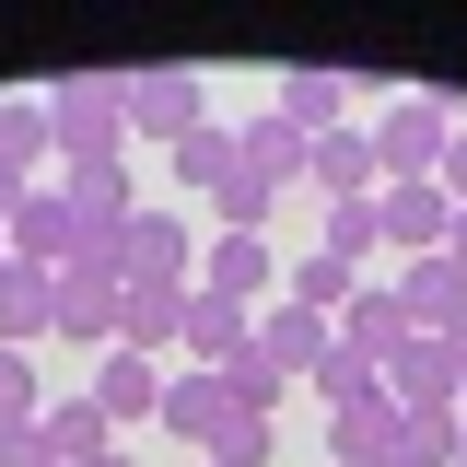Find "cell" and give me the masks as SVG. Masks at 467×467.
Segmentation results:
<instances>
[{"mask_svg": "<svg viewBox=\"0 0 467 467\" xmlns=\"http://www.w3.org/2000/svg\"><path fill=\"white\" fill-rule=\"evenodd\" d=\"M58 339H82V350H117V257H70L58 269Z\"/></svg>", "mask_w": 467, "mask_h": 467, "instance_id": "ba28073f", "label": "cell"}, {"mask_svg": "<svg viewBox=\"0 0 467 467\" xmlns=\"http://www.w3.org/2000/svg\"><path fill=\"white\" fill-rule=\"evenodd\" d=\"M234 152H245L257 187H304V164H316V140H304L292 117H245V129H234Z\"/></svg>", "mask_w": 467, "mask_h": 467, "instance_id": "2e32d148", "label": "cell"}, {"mask_svg": "<svg viewBox=\"0 0 467 467\" xmlns=\"http://www.w3.org/2000/svg\"><path fill=\"white\" fill-rule=\"evenodd\" d=\"M467 444V409H398V456L409 467H456Z\"/></svg>", "mask_w": 467, "mask_h": 467, "instance_id": "cb8c5ba5", "label": "cell"}, {"mask_svg": "<svg viewBox=\"0 0 467 467\" xmlns=\"http://www.w3.org/2000/svg\"><path fill=\"white\" fill-rule=\"evenodd\" d=\"M269 211H281V187H257V175H234L223 199H211V234H269Z\"/></svg>", "mask_w": 467, "mask_h": 467, "instance_id": "f1b7e54d", "label": "cell"}, {"mask_svg": "<svg viewBox=\"0 0 467 467\" xmlns=\"http://www.w3.org/2000/svg\"><path fill=\"white\" fill-rule=\"evenodd\" d=\"M281 292H292V304H304V316H327V327H339V304H350V292H362V269H339L327 245H304V257H292V269H281Z\"/></svg>", "mask_w": 467, "mask_h": 467, "instance_id": "603a6c76", "label": "cell"}, {"mask_svg": "<svg viewBox=\"0 0 467 467\" xmlns=\"http://www.w3.org/2000/svg\"><path fill=\"white\" fill-rule=\"evenodd\" d=\"M432 187H444V199H456V211H467V129H456V140H444V175H432Z\"/></svg>", "mask_w": 467, "mask_h": 467, "instance_id": "1f68e13d", "label": "cell"}, {"mask_svg": "<svg viewBox=\"0 0 467 467\" xmlns=\"http://www.w3.org/2000/svg\"><path fill=\"white\" fill-rule=\"evenodd\" d=\"M47 152L58 164H117L129 152V70H70V82H47Z\"/></svg>", "mask_w": 467, "mask_h": 467, "instance_id": "6da1fadb", "label": "cell"}, {"mask_svg": "<svg viewBox=\"0 0 467 467\" xmlns=\"http://www.w3.org/2000/svg\"><path fill=\"white\" fill-rule=\"evenodd\" d=\"M199 292H223V304H281V257H269V234H199Z\"/></svg>", "mask_w": 467, "mask_h": 467, "instance_id": "5b68a950", "label": "cell"}, {"mask_svg": "<svg viewBox=\"0 0 467 467\" xmlns=\"http://www.w3.org/2000/svg\"><path fill=\"white\" fill-rule=\"evenodd\" d=\"M386 456H398V409H386V398L327 420V467H386Z\"/></svg>", "mask_w": 467, "mask_h": 467, "instance_id": "7402d4cb", "label": "cell"}, {"mask_svg": "<svg viewBox=\"0 0 467 467\" xmlns=\"http://www.w3.org/2000/svg\"><path fill=\"white\" fill-rule=\"evenodd\" d=\"M444 362H456V386H467V327H444Z\"/></svg>", "mask_w": 467, "mask_h": 467, "instance_id": "836d02e7", "label": "cell"}, {"mask_svg": "<svg viewBox=\"0 0 467 467\" xmlns=\"http://www.w3.org/2000/svg\"><path fill=\"white\" fill-rule=\"evenodd\" d=\"M58 199H70V223L94 234V245H117V234L140 223V187H129V152H117V164H58Z\"/></svg>", "mask_w": 467, "mask_h": 467, "instance_id": "8992f818", "label": "cell"}, {"mask_svg": "<svg viewBox=\"0 0 467 467\" xmlns=\"http://www.w3.org/2000/svg\"><path fill=\"white\" fill-rule=\"evenodd\" d=\"M339 106H350V82H339V70H316V58H304V70H281V94H269V117H292L304 140H327V129H339Z\"/></svg>", "mask_w": 467, "mask_h": 467, "instance_id": "d6986e66", "label": "cell"}, {"mask_svg": "<svg viewBox=\"0 0 467 467\" xmlns=\"http://www.w3.org/2000/svg\"><path fill=\"white\" fill-rule=\"evenodd\" d=\"M0 164H24L36 187H47V164H58L47 152V106H0Z\"/></svg>", "mask_w": 467, "mask_h": 467, "instance_id": "4316f807", "label": "cell"}, {"mask_svg": "<svg viewBox=\"0 0 467 467\" xmlns=\"http://www.w3.org/2000/svg\"><path fill=\"white\" fill-rule=\"evenodd\" d=\"M24 199H36V175H24V164H0V223H12Z\"/></svg>", "mask_w": 467, "mask_h": 467, "instance_id": "d6a6232c", "label": "cell"}, {"mask_svg": "<svg viewBox=\"0 0 467 467\" xmlns=\"http://www.w3.org/2000/svg\"><path fill=\"white\" fill-rule=\"evenodd\" d=\"M187 129H211V82L187 70V58H164V70H129V140H187Z\"/></svg>", "mask_w": 467, "mask_h": 467, "instance_id": "3957f363", "label": "cell"}, {"mask_svg": "<svg viewBox=\"0 0 467 467\" xmlns=\"http://www.w3.org/2000/svg\"><path fill=\"white\" fill-rule=\"evenodd\" d=\"M245 339H257V316H245V304H223V292H187V327H175L187 374H234V362H245Z\"/></svg>", "mask_w": 467, "mask_h": 467, "instance_id": "30bf717a", "label": "cell"}, {"mask_svg": "<svg viewBox=\"0 0 467 467\" xmlns=\"http://www.w3.org/2000/svg\"><path fill=\"white\" fill-rule=\"evenodd\" d=\"M199 467H211V456H199Z\"/></svg>", "mask_w": 467, "mask_h": 467, "instance_id": "8d00e7d4", "label": "cell"}, {"mask_svg": "<svg viewBox=\"0 0 467 467\" xmlns=\"http://www.w3.org/2000/svg\"><path fill=\"white\" fill-rule=\"evenodd\" d=\"M0 467H58V456H47V432H36V420H12V432H0Z\"/></svg>", "mask_w": 467, "mask_h": 467, "instance_id": "4dcf8cb0", "label": "cell"}, {"mask_svg": "<svg viewBox=\"0 0 467 467\" xmlns=\"http://www.w3.org/2000/svg\"><path fill=\"white\" fill-rule=\"evenodd\" d=\"M398 304H409L420 339H444V327H467V269L444 245H432V257H398Z\"/></svg>", "mask_w": 467, "mask_h": 467, "instance_id": "8fae6325", "label": "cell"}, {"mask_svg": "<svg viewBox=\"0 0 467 467\" xmlns=\"http://www.w3.org/2000/svg\"><path fill=\"white\" fill-rule=\"evenodd\" d=\"M316 245H327L339 269H374V245H386V223H374V199H362V211H327V234H316Z\"/></svg>", "mask_w": 467, "mask_h": 467, "instance_id": "f546056e", "label": "cell"}, {"mask_svg": "<svg viewBox=\"0 0 467 467\" xmlns=\"http://www.w3.org/2000/svg\"><path fill=\"white\" fill-rule=\"evenodd\" d=\"M304 386H316V398H327V420H339V409H374V398H386V374H374V362H350L339 339H327V362H316V374H304Z\"/></svg>", "mask_w": 467, "mask_h": 467, "instance_id": "d4e9b609", "label": "cell"}, {"mask_svg": "<svg viewBox=\"0 0 467 467\" xmlns=\"http://www.w3.org/2000/svg\"><path fill=\"white\" fill-rule=\"evenodd\" d=\"M281 456V420H269V409H234L223 432H211V467H269Z\"/></svg>", "mask_w": 467, "mask_h": 467, "instance_id": "484cf974", "label": "cell"}, {"mask_svg": "<svg viewBox=\"0 0 467 467\" xmlns=\"http://www.w3.org/2000/svg\"><path fill=\"white\" fill-rule=\"evenodd\" d=\"M0 269H12V257H0Z\"/></svg>", "mask_w": 467, "mask_h": 467, "instance_id": "d590c367", "label": "cell"}, {"mask_svg": "<svg viewBox=\"0 0 467 467\" xmlns=\"http://www.w3.org/2000/svg\"><path fill=\"white\" fill-rule=\"evenodd\" d=\"M386 409H467L456 362H444V339H409L398 362H386Z\"/></svg>", "mask_w": 467, "mask_h": 467, "instance_id": "9a60e30c", "label": "cell"}, {"mask_svg": "<svg viewBox=\"0 0 467 467\" xmlns=\"http://www.w3.org/2000/svg\"><path fill=\"white\" fill-rule=\"evenodd\" d=\"M223 420H234V386H223V374H187V362H175V374H164V432H187V444L211 456V432H223Z\"/></svg>", "mask_w": 467, "mask_h": 467, "instance_id": "ac0fdd59", "label": "cell"}, {"mask_svg": "<svg viewBox=\"0 0 467 467\" xmlns=\"http://www.w3.org/2000/svg\"><path fill=\"white\" fill-rule=\"evenodd\" d=\"M386 467H409V456H386Z\"/></svg>", "mask_w": 467, "mask_h": 467, "instance_id": "e575fe53", "label": "cell"}, {"mask_svg": "<svg viewBox=\"0 0 467 467\" xmlns=\"http://www.w3.org/2000/svg\"><path fill=\"white\" fill-rule=\"evenodd\" d=\"M234 175H245V152H234V129H223V117H211V129H187V140H175V187H199V199H223Z\"/></svg>", "mask_w": 467, "mask_h": 467, "instance_id": "44dd1931", "label": "cell"}, {"mask_svg": "<svg viewBox=\"0 0 467 467\" xmlns=\"http://www.w3.org/2000/svg\"><path fill=\"white\" fill-rule=\"evenodd\" d=\"M12 420H47V374H36V350H0V432Z\"/></svg>", "mask_w": 467, "mask_h": 467, "instance_id": "83f0119b", "label": "cell"}, {"mask_svg": "<svg viewBox=\"0 0 467 467\" xmlns=\"http://www.w3.org/2000/svg\"><path fill=\"white\" fill-rule=\"evenodd\" d=\"M117 281H164V292H199V223L187 211H140L117 234Z\"/></svg>", "mask_w": 467, "mask_h": 467, "instance_id": "277c9868", "label": "cell"}, {"mask_svg": "<svg viewBox=\"0 0 467 467\" xmlns=\"http://www.w3.org/2000/svg\"><path fill=\"white\" fill-rule=\"evenodd\" d=\"M327 339L350 350V362H374V374H386V362H398L409 339H420V327H409V304H398V281H362L339 304V327H327Z\"/></svg>", "mask_w": 467, "mask_h": 467, "instance_id": "52a82bcc", "label": "cell"}, {"mask_svg": "<svg viewBox=\"0 0 467 467\" xmlns=\"http://www.w3.org/2000/svg\"><path fill=\"white\" fill-rule=\"evenodd\" d=\"M374 223H386L398 257H432V245L456 234V199H444V187H386V199H374Z\"/></svg>", "mask_w": 467, "mask_h": 467, "instance_id": "4fadbf2b", "label": "cell"}, {"mask_svg": "<svg viewBox=\"0 0 467 467\" xmlns=\"http://www.w3.org/2000/svg\"><path fill=\"white\" fill-rule=\"evenodd\" d=\"M456 129H467V106H456V94H398V106L374 117V164H386V187H432Z\"/></svg>", "mask_w": 467, "mask_h": 467, "instance_id": "7a4b0ae2", "label": "cell"}, {"mask_svg": "<svg viewBox=\"0 0 467 467\" xmlns=\"http://www.w3.org/2000/svg\"><path fill=\"white\" fill-rule=\"evenodd\" d=\"M82 398L106 409V420H164V362H140V350H106Z\"/></svg>", "mask_w": 467, "mask_h": 467, "instance_id": "5bb4252c", "label": "cell"}, {"mask_svg": "<svg viewBox=\"0 0 467 467\" xmlns=\"http://www.w3.org/2000/svg\"><path fill=\"white\" fill-rule=\"evenodd\" d=\"M36 339H58V292H47V269H0V350H36Z\"/></svg>", "mask_w": 467, "mask_h": 467, "instance_id": "e0dca14e", "label": "cell"}, {"mask_svg": "<svg viewBox=\"0 0 467 467\" xmlns=\"http://www.w3.org/2000/svg\"><path fill=\"white\" fill-rule=\"evenodd\" d=\"M304 187H316L327 211H362V199H386V164H374V129H327V140H316V164H304Z\"/></svg>", "mask_w": 467, "mask_h": 467, "instance_id": "9c48e42d", "label": "cell"}, {"mask_svg": "<svg viewBox=\"0 0 467 467\" xmlns=\"http://www.w3.org/2000/svg\"><path fill=\"white\" fill-rule=\"evenodd\" d=\"M36 432H47V456L58 467H94V456H117V420L94 398H47V420H36Z\"/></svg>", "mask_w": 467, "mask_h": 467, "instance_id": "ffe728a7", "label": "cell"}, {"mask_svg": "<svg viewBox=\"0 0 467 467\" xmlns=\"http://www.w3.org/2000/svg\"><path fill=\"white\" fill-rule=\"evenodd\" d=\"M257 362H269V374H281V386H304V374H316V362H327V316H304V304H257Z\"/></svg>", "mask_w": 467, "mask_h": 467, "instance_id": "7c38bea8", "label": "cell"}]
</instances>
